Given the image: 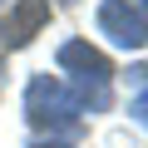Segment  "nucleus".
<instances>
[{"label": "nucleus", "mask_w": 148, "mask_h": 148, "mask_svg": "<svg viewBox=\"0 0 148 148\" xmlns=\"http://www.w3.org/2000/svg\"><path fill=\"white\" fill-rule=\"evenodd\" d=\"M59 69L69 74V89L79 94V109L89 114H104L109 109V79H114V64L104 49H94L89 40H64L59 45Z\"/></svg>", "instance_id": "nucleus-1"}, {"label": "nucleus", "mask_w": 148, "mask_h": 148, "mask_svg": "<svg viewBox=\"0 0 148 148\" xmlns=\"http://www.w3.org/2000/svg\"><path fill=\"white\" fill-rule=\"evenodd\" d=\"M79 94H74L64 79L54 74H35L30 89H25V119L40 123V128H74L79 123Z\"/></svg>", "instance_id": "nucleus-2"}, {"label": "nucleus", "mask_w": 148, "mask_h": 148, "mask_svg": "<svg viewBox=\"0 0 148 148\" xmlns=\"http://www.w3.org/2000/svg\"><path fill=\"white\" fill-rule=\"evenodd\" d=\"M99 30L114 45H123V49H143L148 45V20H143V10L133 0H104L99 5Z\"/></svg>", "instance_id": "nucleus-3"}, {"label": "nucleus", "mask_w": 148, "mask_h": 148, "mask_svg": "<svg viewBox=\"0 0 148 148\" xmlns=\"http://www.w3.org/2000/svg\"><path fill=\"white\" fill-rule=\"evenodd\" d=\"M45 20H49V0H15V10L0 20V40H5L10 49H25L40 35Z\"/></svg>", "instance_id": "nucleus-4"}, {"label": "nucleus", "mask_w": 148, "mask_h": 148, "mask_svg": "<svg viewBox=\"0 0 148 148\" xmlns=\"http://www.w3.org/2000/svg\"><path fill=\"white\" fill-rule=\"evenodd\" d=\"M128 114H133V119H138V123L148 128V89H138V99L128 104Z\"/></svg>", "instance_id": "nucleus-5"}, {"label": "nucleus", "mask_w": 148, "mask_h": 148, "mask_svg": "<svg viewBox=\"0 0 148 148\" xmlns=\"http://www.w3.org/2000/svg\"><path fill=\"white\" fill-rule=\"evenodd\" d=\"M30 148H74V143H64V138H40V143H30Z\"/></svg>", "instance_id": "nucleus-6"}, {"label": "nucleus", "mask_w": 148, "mask_h": 148, "mask_svg": "<svg viewBox=\"0 0 148 148\" xmlns=\"http://www.w3.org/2000/svg\"><path fill=\"white\" fill-rule=\"evenodd\" d=\"M138 5H143V10H148V0H138Z\"/></svg>", "instance_id": "nucleus-7"}]
</instances>
